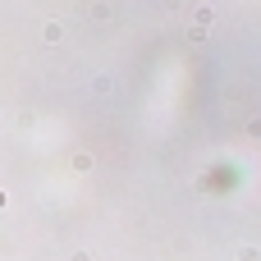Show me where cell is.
<instances>
[{
    "label": "cell",
    "mask_w": 261,
    "mask_h": 261,
    "mask_svg": "<svg viewBox=\"0 0 261 261\" xmlns=\"http://www.w3.org/2000/svg\"><path fill=\"white\" fill-rule=\"evenodd\" d=\"M239 261H261V252H257V248H243V252H239Z\"/></svg>",
    "instance_id": "1"
}]
</instances>
